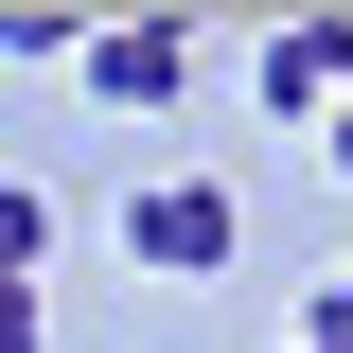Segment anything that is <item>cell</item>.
Instances as JSON below:
<instances>
[{
	"instance_id": "cell-3",
	"label": "cell",
	"mask_w": 353,
	"mask_h": 353,
	"mask_svg": "<svg viewBox=\"0 0 353 353\" xmlns=\"http://www.w3.org/2000/svg\"><path fill=\"white\" fill-rule=\"evenodd\" d=\"M265 106H283V124H336L353 106V18H283V36H265Z\"/></svg>"
},
{
	"instance_id": "cell-5",
	"label": "cell",
	"mask_w": 353,
	"mask_h": 353,
	"mask_svg": "<svg viewBox=\"0 0 353 353\" xmlns=\"http://www.w3.org/2000/svg\"><path fill=\"white\" fill-rule=\"evenodd\" d=\"M0 53H18V71H71V53H88V18H53V0H18V18H0Z\"/></svg>"
},
{
	"instance_id": "cell-4",
	"label": "cell",
	"mask_w": 353,
	"mask_h": 353,
	"mask_svg": "<svg viewBox=\"0 0 353 353\" xmlns=\"http://www.w3.org/2000/svg\"><path fill=\"white\" fill-rule=\"evenodd\" d=\"M36 248H53V194H0V301H36Z\"/></svg>"
},
{
	"instance_id": "cell-1",
	"label": "cell",
	"mask_w": 353,
	"mask_h": 353,
	"mask_svg": "<svg viewBox=\"0 0 353 353\" xmlns=\"http://www.w3.org/2000/svg\"><path fill=\"white\" fill-rule=\"evenodd\" d=\"M124 248L159 265V283H194V265H230V248H248V212H230L212 176H141V194H124Z\"/></svg>"
},
{
	"instance_id": "cell-7",
	"label": "cell",
	"mask_w": 353,
	"mask_h": 353,
	"mask_svg": "<svg viewBox=\"0 0 353 353\" xmlns=\"http://www.w3.org/2000/svg\"><path fill=\"white\" fill-rule=\"evenodd\" d=\"M318 176H336V194H353V106H336V124H318Z\"/></svg>"
},
{
	"instance_id": "cell-2",
	"label": "cell",
	"mask_w": 353,
	"mask_h": 353,
	"mask_svg": "<svg viewBox=\"0 0 353 353\" xmlns=\"http://www.w3.org/2000/svg\"><path fill=\"white\" fill-rule=\"evenodd\" d=\"M88 106H176L194 88V18H88Z\"/></svg>"
},
{
	"instance_id": "cell-6",
	"label": "cell",
	"mask_w": 353,
	"mask_h": 353,
	"mask_svg": "<svg viewBox=\"0 0 353 353\" xmlns=\"http://www.w3.org/2000/svg\"><path fill=\"white\" fill-rule=\"evenodd\" d=\"M301 353H353V283H318V301H301Z\"/></svg>"
}]
</instances>
